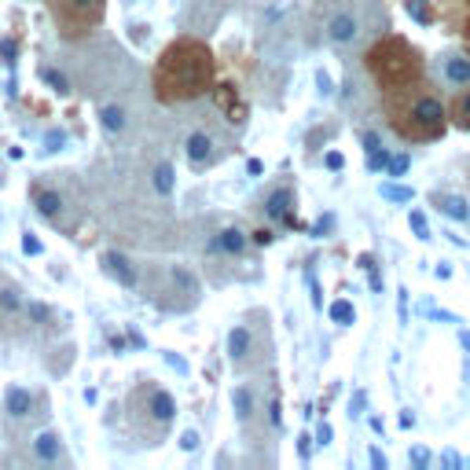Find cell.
Listing matches in <instances>:
<instances>
[{
	"instance_id": "b9f144b4",
	"label": "cell",
	"mask_w": 470,
	"mask_h": 470,
	"mask_svg": "<svg viewBox=\"0 0 470 470\" xmlns=\"http://www.w3.org/2000/svg\"><path fill=\"white\" fill-rule=\"evenodd\" d=\"M463 44H466V56H470V19H466V26H463Z\"/></svg>"
},
{
	"instance_id": "f546056e",
	"label": "cell",
	"mask_w": 470,
	"mask_h": 470,
	"mask_svg": "<svg viewBox=\"0 0 470 470\" xmlns=\"http://www.w3.org/2000/svg\"><path fill=\"white\" fill-rule=\"evenodd\" d=\"M15 52H19V48H15V41H11V37L0 41V56H4V63H15Z\"/></svg>"
},
{
	"instance_id": "d590c367",
	"label": "cell",
	"mask_w": 470,
	"mask_h": 470,
	"mask_svg": "<svg viewBox=\"0 0 470 470\" xmlns=\"http://www.w3.org/2000/svg\"><path fill=\"white\" fill-rule=\"evenodd\" d=\"M44 143H48L44 151H59V143H63V133H48V140H44Z\"/></svg>"
},
{
	"instance_id": "44dd1931",
	"label": "cell",
	"mask_w": 470,
	"mask_h": 470,
	"mask_svg": "<svg viewBox=\"0 0 470 470\" xmlns=\"http://www.w3.org/2000/svg\"><path fill=\"white\" fill-rule=\"evenodd\" d=\"M379 191H382L386 202H412V199H415V191L404 188V184H382Z\"/></svg>"
},
{
	"instance_id": "30bf717a",
	"label": "cell",
	"mask_w": 470,
	"mask_h": 470,
	"mask_svg": "<svg viewBox=\"0 0 470 470\" xmlns=\"http://www.w3.org/2000/svg\"><path fill=\"white\" fill-rule=\"evenodd\" d=\"M441 214L448 217V221H466L470 217V206H466V199L463 195H448V191H437V195L430 199Z\"/></svg>"
},
{
	"instance_id": "74e56055",
	"label": "cell",
	"mask_w": 470,
	"mask_h": 470,
	"mask_svg": "<svg viewBox=\"0 0 470 470\" xmlns=\"http://www.w3.org/2000/svg\"><path fill=\"white\" fill-rule=\"evenodd\" d=\"M30 316H34V320H44L48 309H44V305H30Z\"/></svg>"
},
{
	"instance_id": "5bb4252c",
	"label": "cell",
	"mask_w": 470,
	"mask_h": 470,
	"mask_svg": "<svg viewBox=\"0 0 470 470\" xmlns=\"http://www.w3.org/2000/svg\"><path fill=\"white\" fill-rule=\"evenodd\" d=\"M34 456L44 459V463L59 459V437H56L52 430H41V433L34 437Z\"/></svg>"
},
{
	"instance_id": "9c48e42d",
	"label": "cell",
	"mask_w": 470,
	"mask_h": 470,
	"mask_svg": "<svg viewBox=\"0 0 470 470\" xmlns=\"http://www.w3.org/2000/svg\"><path fill=\"white\" fill-rule=\"evenodd\" d=\"M290 209H294V191H290V188H280V191H272V195H268V206H265L268 221L290 224Z\"/></svg>"
},
{
	"instance_id": "f1b7e54d",
	"label": "cell",
	"mask_w": 470,
	"mask_h": 470,
	"mask_svg": "<svg viewBox=\"0 0 470 470\" xmlns=\"http://www.w3.org/2000/svg\"><path fill=\"white\" fill-rule=\"evenodd\" d=\"M412 466L426 470V466H430V452H426V448H412Z\"/></svg>"
},
{
	"instance_id": "cb8c5ba5",
	"label": "cell",
	"mask_w": 470,
	"mask_h": 470,
	"mask_svg": "<svg viewBox=\"0 0 470 470\" xmlns=\"http://www.w3.org/2000/svg\"><path fill=\"white\" fill-rule=\"evenodd\" d=\"M41 81H48L56 92H70V85H67V77H63L59 70H52V67H41Z\"/></svg>"
},
{
	"instance_id": "8fae6325",
	"label": "cell",
	"mask_w": 470,
	"mask_h": 470,
	"mask_svg": "<svg viewBox=\"0 0 470 470\" xmlns=\"http://www.w3.org/2000/svg\"><path fill=\"white\" fill-rule=\"evenodd\" d=\"M327 37L334 41V44H346V41H353L356 37V19L349 11H342V15H331V22H327Z\"/></svg>"
},
{
	"instance_id": "d6a6232c",
	"label": "cell",
	"mask_w": 470,
	"mask_h": 470,
	"mask_svg": "<svg viewBox=\"0 0 470 470\" xmlns=\"http://www.w3.org/2000/svg\"><path fill=\"white\" fill-rule=\"evenodd\" d=\"M323 166H327V169H342V166H346V158L338 155V151H331L327 158H323Z\"/></svg>"
},
{
	"instance_id": "ba28073f",
	"label": "cell",
	"mask_w": 470,
	"mask_h": 470,
	"mask_svg": "<svg viewBox=\"0 0 470 470\" xmlns=\"http://www.w3.org/2000/svg\"><path fill=\"white\" fill-rule=\"evenodd\" d=\"M441 74L448 85H470V56H445L441 59Z\"/></svg>"
},
{
	"instance_id": "836d02e7",
	"label": "cell",
	"mask_w": 470,
	"mask_h": 470,
	"mask_svg": "<svg viewBox=\"0 0 470 470\" xmlns=\"http://www.w3.org/2000/svg\"><path fill=\"white\" fill-rule=\"evenodd\" d=\"M181 448H188V452H191V448H199V433H195V430H188V433L181 437Z\"/></svg>"
},
{
	"instance_id": "d4e9b609",
	"label": "cell",
	"mask_w": 470,
	"mask_h": 470,
	"mask_svg": "<svg viewBox=\"0 0 470 470\" xmlns=\"http://www.w3.org/2000/svg\"><path fill=\"white\" fill-rule=\"evenodd\" d=\"M19 305H22L19 290H11V287L0 290V309H4V313H19Z\"/></svg>"
},
{
	"instance_id": "e0dca14e",
	"label": "cell",
	"mask_w": 470,
	"mask_h": 470,
	"mask_svg": "<svg viewBox=\"0 0 470 470\" xmlns=\"http://www.w3.org/2000/svg\"><path fill=\"white\" fill-rule=\"evenodd\" d=\"M247 349H250V331H247V327H235V331L228 334V353H232V360H242V356H247Z\"/></svg>"
},
{
	"instance_id": "4316f807",
	"label": "cell",
	"mask_w": 470,
	"mask_h": 470,
	"mask_svg": "<svg viewBox=\"0 0 470 470\" xmlns=\"http://www.w3.org/2000/svg\"><path fill=\"white\" fill-rule=\"evenodd\" d=\"M386 166H390V155H386L382 148H379V151H371V158H367V169H375V173H379V169H386Z\"/></svg>"
},
{
	"instance_id": "7402d4cb",
	"label": "cell",
	"mask_w": 470,
	"mask_h": 470,
	"mask_svg": "<svg viewBox=\"0 0 470 470\" xmlns=\"http://www.w3.org/2000/svg\"><path fill=\"white\" fill-rule=\"evenodd\" d=\"M331 320H334V323H342V327H349V323L356 320V309H353L346 298H338V301L331 305Z\"/></svg>"
},
{
	"instance_id": "ab89813d",
	"label": "cell",
	"mask_w": 470,
	"mask_h": 470,
	"mask_svg": "<svg viewBox=\"0 0 470 470\" xmlns=\"http://www.w3.org/2000/svg\"><path fill=\"white\" fill-rule=\"evenodd\" d=\"M441 463H445V466H459V456H456V452H445Z\"/></svg>"
},
{
	"instance_id": "603a6c76",
	"label": "cell",
	"mask_w": 470,
	"mask_h": 470,
	"mask_svg": "<svg viewBox=\"0 0 470 470\" xmlns=\"http://www.w3.org/2000/svg\"><path fill=\"white\" fill-rule=\"evenodd\" d=\"M408 224H412V232H415V239H430V221H426V214H423V209H412V217H408Z\"/></svg>"
},
{
	"instance_id": "4dcf8cb0",
	"label": "cell",
	"mask_w": 470,
	"mask_h": 470,
	"mask_svg": "<svg viewBox=\"0 0 470 470\" xmlns=\"http://www.w3.org/2000/svg\"><path fill=\"white\" fill-rule=\"evenodd\" d=\"M22 250H26V254H41V242L34 239V232H26V235H22Z\"/></svg>"
},
{
	"instance_id": "6da1fadb",
	"label": "cell",
	"mask_w": 470,
	"mask_h": 470,
	"mask_svg": "<svg viewBox=\"0 0 470 470\" xmlns=\"http://www.w3.org/2000/svg\"><path fill=\"white\" fill-rule=\"evenodd\" d=\"M217 85V59L199 37H176L162 48L151 70V89L158 103H188L202 100Z\"/></svg>"
},
{
	"instance_id": "484cf974",
	"label": "cell",
	"mask_w": 470,
	"mask_h": 470,
	"mask_svg": "<svg viewBox=\"0 0 470 470\" xmlns=\"http://www.w3.org/2000/svg\"><path fill=\"white\" fill-rule=\"evenodd\" d=\"M235 415H239V419L250 415V393H247V390H235Z\"/></svg>"
},
{
	"instance_id": "ac0fdd59",
	"label": "cell",
	"mask_w": 470,
	"mask_h": 470,
	"mask_svg": "<svg viewBox=\"0 0 470 470\" xmlns=\"http://www.w3.org/2000/svg\"><path fill=\"white\" fill-rule=\"evenodd\" d=\"M404 11H408L419 26H430L433 22V8L426 4V0H404Z\"/></svg>"
},
{
	"instance_id": "60d3db41",
	"label": "cell",
	"mask_w": 470,
	"mask_h": 470,
	"mask_svg": "<svg viewBox=\"0 0 470 470\" xmlns=\"http://www.w3.org/2000/svg\"><path fill=\"white\" fill-rule=\"evenodd\" d=\"M360 408H364V393H356V400H353V412H349V415L356 419V415H360Z\"/></svg>"
},
{
	"instance_id": "5b68a950",
	"label": "cell",
	"mask_w": 470,
	"mask_h": 470,
	"mask_svg": "<svg viewBox=\"0 0 470 470\" xmlns=\"http://www.w3.org/2000/svg\"><path fill=\"white\" fill-rule=\"evenodd\" d=\"M214 100H217L221 118L228 122V125H235V129L247 125L250 107H247V100H242V92H239L235 81H217V85H214Z\"/></svg>"
},
{
	"instance_id": "8d00e7d4",
	"label": "cell",
	"mask_w": 470,
	"mask_h": 470,
	"mask_svg": "<svg viewBox=\"0 0 470 470\" xmlns=\"http://www.w3.org/2000/svg\"><path fill=\"white\" fill-rule=\"evenodd\" d=\"M254 242H257V247H268V242H272V232H254Z\"/></svg>"
},
{
	"instance_id": "277c9868",
	"label": "cell",
	"mask_w": 470,
	"mask_h": 470,
	"mask_svg": "<svg viewBox=\"0 0 470 470\" xmlns=\"http://www.w3.org/2000/svg\"><path fill=\"white\" fill-rule=\"evenodd\" d=\"M173 415H176V400L162 386L143 382L136 393H129V419H133V426L143 437H162L169 430Z\"/></svg>"
},
{
	"instance_id": "1f68e13d",
	"label": "cell",
	"mask_w": 470,
	"mask_h": 470,
	"mask_svg": "<svg viewBox=\"0 0 470 470\" xmlns=\"http://www.w3.org/2000/svg\"><path fill=\"white\" fill-rule=\"evenodd\" d=\"M309 441H313L309 433H301V437H298V456H301V459H309V452H313V445H309Z\"/></svg>"
},
{
	"instance_id": "3957f363",
	"label": "cell",
	"mask_w": 470,
	"mask_h": 470,
	"mask_svg": "<svg viewBox=\"0 0 470 470\" xmlns=\"http://www.w3.org/2000/svg\"><path fill=\"white\" fill-rule=\"evenodd\" d=\"M364 67L367 74L375 77V85L386 89H404L412 81H423L426 77V59L423 52L400 34H386L382 41H375L364 56Z\"/></svg>"
},
{
	"instance_id": "ffe728a7",
	"label": "cell",
	"mask_w": 470,
	"mask_h": 470,
	"mask_svg": "<svg viewBox=\"0 0 470 470\" xmlns=\"http://www.w3.org/2000/svg\"><path fill=\"white\" fill-rule=\"evenodd\" d=\"M155 191H158V195H169V191H173V166H169V162L155 166Z\"/></svg>"
},
{
	"instance_id": "9a60e30c",
	"label": "cell",
	"mask_w": 470,
	"mask_h": 470,
	"mask_svg": "<svg viewBox=\"0 0 470 470\" xmlns=\"http://www.w3.org/2000/svg\"><path fill=\"white\" fill-rule=\"evenodd\" d=\"M4 404H8V415L11 419H22V415H30V393L22 390V386H11V390L4 393Z\"/></svg>"
},
{
	"instance_id": "8992f818",
	"label": "cell",
	"mask_w": 470,
	"mask_h": 470,
	"mask_svg": "<svg viewBox=\"0 0 470 470\" xmlns=\"http://www.w3.org/2000/svg\"><path fill=\"white\" fill-rule=\"evenodd\" d=\"M214 151H217V143H214V136H209L206 129H195V133H188V140H184V155H188L191 166H206V162L214 158Z\"/></svg>"
},
{
	"instance_id": "7bdbcfd3",
	"label": "cell",
	"mask_w": 470,
	"mask_h": 470,
	"mask_svg": "<svg viewBox=\"0 0 470 470\" xmlns=\"http://www.w3.org/2000/svg\"><path fill=\"white\" fill-rule=\"evenodd\" d=\"M459 342H463V349L470 353V331H459Z\"/></svg>"
},
{
	"instance_id": "52a82bcc",
	"label": "cell",
	"mask_w": 470,
	"mask_h": 470,
	"mask_svg": "<svg viewBox=\"0 0 470 470\" xmlns=\"http://www.w3.org/2000/svg\"><path fill=\"white\" fill-rule=\"evenodd\" d=\"M100 265H103V272H110L115 280L122 283V287H133L136 283V268H133V261H129L125 254H118V250H107L103 257H100Z\"/></svg>"
},
{
	"instance_id": "4fadbf2b",
	"label": "cell",
	"mask_w": 470,
	"mask_h": 470,
	"mask_svg": "<svg viewBox=\"0 0 470 470\" xmlns=\"http://www.w3.org/2000/svg\"><path fill=\"white\" fill-rule=\"evenodd\" d=\"M209 250H221V254H242L247 250V235H242L239 228H224L217 239H214V247Z\"/></svg>"
},
{
	"instance_id": "ee69618b",
	"label": "cell",
	"mask_w": 470,
	"mask_h": 470,
	"mask_svg": "<svg viewBox=\"0 0 470 470\" xmlns=\"http://www.w3.org/2000/svg\"><path fill=\"white\" fill-rule=\"evenodd\" d=\"M48 4H52V0H48Z\"/></svg>"
},
{
	"instance_id": "2e32d148",
	"label": "cell",
	"mask_w": 470,
	"mask_h": 470,
	"mask_svg": "<svg viewBox=\"0 0 470 470\" xmlns=\"http://www.w3.org/2000/svg\"><path fill=\"white\" fill-rule=\"evenodd\" d=\"M59 209H63V199L56 195V191H37V214H41V217L56 221Z\"/></svg>"
},
{
	"instance_id": "f35d334b",
	"label": "cell",
	"mask_w": 470,
	"mask_h": 470,
	"mask_svg": "<svg viewBox=\"0 0 470 470\" xmlns=\"http://www.w3.org/2000/svg\"><path fill=\"white\" fill-rule=\"evenodd\" d=\"M371 463H375V466H379V470H382V466H386V456H382V452H379V448H371Z\"/></svg>"
},
{
	"instance_id": "83f0119b",
	"label": "cell",
	"mask_w": 470,
	"mask_h": 470,
	"mask_svg": "<svg viewBox=\"0 0 470 470\" xmlns=\"http://www.w3.org/2000/svg\"><path fill=\"white\" fill-rule=\"evenodd\" d=\"M386 169H390L393 176H400V173H408V155H393V158H390V166H386Z\"/></svg>"
},
{
	"instance_id": "d6986e66",
	"label": "cell",
	"mask_w": 470,
	"mask_h": 470,
	"mask_svg": "<svg viewBox=\"0 0 470 470\" xmlns=\"http://www.w3.org/2000/svg\"><path fill=\"white\" fill-rule=\"evenodd\" d=\"M103 129H110V133H122L125 129V110L118 107V103H110V107H103Z\"/></svg>"
},
{
	"instance_id": "7c38bea8",
	"label": "cell",
	"mask_w": 470,
	"mask_h": 470,
	"mask_svg": "<svg viewBox=\"0 0 470 470\" xmlns=\"http://www.w3.org/2000/svg\"><path fill=\"white\" fill-rule=\"evenodd\" d=\"M448 122L463 129V133H470V89H463L456 100L448 103Z\"/></svg>"
},
{
	"instance_id": "7a4b0ae2",
	"label": "cell",
	"mask_w": 470,
	"mask_h": 470,
	"mask_svg": "<svg viewBox=\"0 0 470 470\" xmlns=\"http://www.w3.org/2000/svg\"><path fill=\"white\" fill-rule=\"evenodd\" d=\"M382 115L386 125L408 143H433L448 133V107L430 89V81H412L404 89H386L382 92Z\"/></svg>"
},
{
	"instance_id": "e575fe53",
	"label": "cell",
	"mask_w": 470,
	"mask_h": 470,
	"mask_svg": "<svg viewBox=\"0 0 470 470\" xmlns=\"http://www.w3.org/2000/svg\"><path fill=\"white\" fill-rule=\"evenodd\" d=\"M364 151H367V155L379 151V136H375V133H364Z\"/></svg>"
},
{
	"instance_id": "f6af8a7d",
	"label": "cell",
	"mask_w": 470,
	"mask_h": 470,
	"mask_svg": "<svg viewBox=\"0 0 470 470\" xmlns=\"http://www.w3.org/2000/svg\"><path fill=\"white\" fill-rule=\"evenodd\" d=\"M466 4H470V0H466Z\"/></svg>"
}]
</instances>
